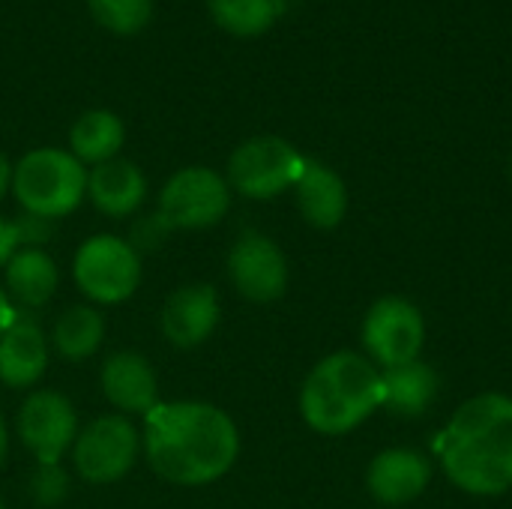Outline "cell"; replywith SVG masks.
Instances as JSON below:
<instances>
[{
	"instance_id": "cell-1",
	"label": "cell",
	"mask_w": 512,
	"mask_h": 509,
	"mask_svg": "<svg viewBox=\"0 0 512 509\" xmlns=\"http://www.w3.org/2000/svg\"><path fill=\"white\" fill-rule=\"evenodd\" d=\"M141 450L165 483L201 489L222 480L240 459V429L219 405L159 402L144 417Z\"/></svg>"
},
{
	"instance_id": "cell-2",
	"label": "cell",
	"mask_w": 512,
	"mask_h": 509,
	"mask_svg": "<svg viewBox=\"0 0 512 509\" xmlns=\"http://www.w3.org/2000/svg\"><path fill=\"white\" fill-rule=\"evenodd\" d=\"M438 459L447 480L474 498L512 489V396L480 393L456 408L441 432Z\"/></svg>"
},
{
	"instance_id": "cell-3",
	"label": "cell",
	"mask_w": 512,
	"mask_h": 509,
	"mask_svg": "<svg viewBox=\"0 0 512 509\" xmlns=\"http://www.w3.org/2000/svg\"><path fill=\"white\" fill-rule=\"evenodd\" d=\"M378 408H384V375L357 351L327 354L312 366L300 387L303 423L327 438L354 432Z\"/></svg>"
},
{
	"instance_id": "cell-4",
	"label": "cell",
	"mask_w": 512,
	"mask_h": 509,
	"mask_svg": "<svg viewBox=\"0 0 512 509\" xmlns=\"http://www.w3.org/2000/svg\"><path fill=\"white\" fill-rule=\"evenodd\" d=\"M12 195L24 213L57 222L87 198V165L63 147H36L12 165Z\"/></svg>"
},
{
	"instance_id": "cell-5",
	"label": "cell",
	"mask_w": 512,
	"mask_h": 509,
	"mask_svg": "<svg viewBox=\"0 0 512 509\" xmlns=\"http://www.w3.org/2000/svg\"><path fill=\"white\" fill-rule=\"evenodd\" d=\"M72 279L93 306H117L138 291L144 264L126 237L93 234L75 249Z\"/></svg>"
},
{
	"instance_id": "cell-6",
	"label": "cell",
	"mask_w": 512,
	"mask_h": 509,
	"mask_svg": "<svg viewBox=\"0 0 512 509\" xmlns=\"http://www.w3.org/2000/svg\"><path fill=\"white\" fill-rule=\"evenodd\" d=\"M306 168V156L279 135H255L246 138L228 156L225 180L231 192L249 201H270L300 180Z\"/></svg>"
},
{
	"instance_id": "cell-7",
	"label": "cell",
	"mask_w": 512,
	"mask_h": 509,
	"mask_svg": "<svg viewBox=\"0 0 512 509\" xmlns=\"http://www.w3.org/2000/svg\"><path fill=\"white\" fill-rule=\"evenodd\" d=\"M141 456V432L123 414H102L78 429L72 444L75 474L90 486L120 483Z\"/></svg>"
},
{
	"instance_id": "cell-8",
	"label": "cell",
	"mask_w": 512,
	"mask_h": 509,
	"mask_svg": "<svg viewBox=\"0 0 512 509\" xmlns=\"http://www.w3.org/2000/svg\"><path fill=\"white\" fill-rule=\"evenodd\" d=\"M174 231H204L219 225L231 210V186L225 174L207 165H189L168 177L156 207Z\"/></svg>"
},
{
	"instance_id": "cell-9",
	"label": "cell",
	"mask_w": 512,
	"mask_h": 509,
	"mask_svg": "<svg viewBox=\"0 0 512 509\" xmlns=\"http://www.w3.org/2000/svg\"><path fill=\"white\" fill-rule=\"evenodd\" d=\"M360 339L366 348V357L378 369H396L405 363L420 360L426 345V321L423 312L396 294H387L375 300L363 318Z\"/></svg>"
},
{
	"instance_id": "cell-10",
	"label": "cell",
	"mask_w": 512,
	"mask_h": 509,
	"mask_svg": "<svg viewBox=\"0 0 512 509\" xmlns=\"http://www.w3.org/2000/svg\"><path fill=\"white\" fill-rule=\"evenodd\" d=\"M15 432L39 465L60 462L78 438V414L57 390H33L15 420Z\"/></svg>"
},
{
	"instance_id": "cell-11",
	"label": "cell",
	"mask_w": 512,
	"mask_h": 509,
	"mask_svg": "<svg viewBox=\"0 0 512 509\" xmlns=\"http://www.w3.org/2000/svg\"><path fill=\"white\" fill-rule=\"evenodd\" d=\"M228 279L249 303H276L288 291V258L273 237L243 231L228 252Z\"/></svg>"
},
{
	"instance_id": "cell-12",
	"label": "cell",
	"mask_w": 512,
	"mask_h": 509,
	"mask_svg": "<svg viewBox=\"0 0 512 509\" xmlns=\"http://www.w3.org/2000/svg\"><path fill=\"white\" fill-rule=\"evenodd\" d=\"M219 294L213 285L207 282H192V285H180L162 306L159 315V327L162 336L174 345V348H198L204 345L216 327H219Z\"/></svg>"
},
{
	"instance_id": "cell-13",
	"label": "cell",
	"mask_w": 512,
	"mask_h": 509,
	"mask_svg": "<svg viewBox=\"0 0 512 509\" xmlns=\"http://www.w3.org/2000/svg\"><path fill=\"white\" fill-rule=\"evenodd\" d=\"M48 360L51 339L42 324L27 312H15L9 327L0 333V384L9 390H30L48 372Z\"/></svg>"
},
{
	"instance_id": "cell-14",
	"label": "cell",
	"mask_w": 512,
	"mask_h": 509,
	"mask_svg": "<svg viewBox=\"0 0 512 509\" xmlns=\"http://www.w3.org/2000/svg\"><path fill=\"white\" fill-rule=\"evenodd\" d=\"M108 405L123 417H147L159 405V378L150 360L138 351H117L99 372Z\"/></svg>"
},
{
	"instance_id": "cell-15",
	"label": "cell",
	"mask_w": 512,
	"mask_h": 509,
	"mask_svg": "<svg viewBox=\"0 0 512 509\" xmlns=\"http://www.w3.org/2000/svg\"><path fill=\"white\" fill-rule=\"evenodd\" d=\"M429 483L432 462L411 447L381 450L366 471V489L384 507H405L417 501L429 489Z\"/></svg>"
},
{
	"instance_id": "cell-16",
	"label": "cell",
	"mask_w": 512,
	"mask_h": 509,
	"mask_svg": "<svg viewBox=\"0 0 512 509\" xmlns=\"http://www.w3.org/2000/svg\"><path fill=\"white\" fill-rule=\"evenodd\" d=\"M87 198L108 219L138 216L147 201V177L135 162L123 156L108 159L87 168Z\"/></svg>"
},
{
	"instance_id": "cell-17",
	"label": "cell",
	"mask_w": 512,
	"mask_h": 509,
	"mask_svg": "<svg viewBox=\"0 0 512 509\" xmlns=\"http://www.w3.org/2000/svg\"><path fill=\"white\" fill-rule=\"evenodd\" d=\"M294 198H297L300 216L318 231H333L348 216V186L324 162L306 159V168L300 180L294 183Z\"/></svg>"
},
{
	"instance_id": "cell-18",
	"label": "cell",
	"mask_w": 512,
	"mask_h": 509,
	"mask_svg": "<svg viewBox=\"0 0 512 509\" xmlns=\"http://www.w3.org/2000/svg\"><path fill=\"white\" fill-rule=\"evenodd\" d=\"M60 285V270L48 249L21 246L3 267V291L15 309L36 312L51 303Z\"/></svg>"
},
{
	"instance_id": "cell-19",
	"label": "cell",
	"mask_w": 512,
	"mask_h": 509,
	"mask_svg": "<svg viewBox=\"0 0 512 509\" xmlns=\"http://www.w3.org/2000/svg\"><path fill=\"white\" fill-rule=\"evenodd\" d=\"M126 144L123 120L108 108H90L69 126V153L81 165H102L117 159Z\"/></svg>"
},
{
	"instance_id": "cell-20",
	"label": "cell",
	"mask_w": 512,
	"mask_h": 509,
	"mask_svg": "<svg viewBox=\"0 0 512 509\" xmlns=\"http://www.w3.org/2000/svg\"><path fill=\"white\" fill-rule=\"evenodd\" d=\"M384 375V408L399 417H420L438 399V375L423 360L381 369Z\"/></svg>"
},
{
	"instance_id": "cell-21",
	"label": "cell",
	"mask_w": 512,
	"mask_h": 509,
	"mask_svg": "<svg viewBox=\"0 0 512 509\" xmlns=\"http://www.w3.org/2000/svg\"><path fill=\"white\" fill-rule=\"evenodd\" d=\"M102 342H105V318L90 303L63 309L51 327V348L69 363L90 360L102 348Z\"/></svg>"
},
{
	"instance_id": "cell-22",
	"label": "cell",
	"mask_w": 512,
	"mask_h": 509,
	"mask_svg": "<svg viewBox=\"0 0 512 509\" xmlns=\"http://www.w3.org/2000/svg\"><path fill=\"white\" fill-rule=\"evenodd\" d=\"M207 12L219 30L237 39H255L279 21L282 0H207Z\"/></svg>"
},
{
	"instance_id": "cell-23",
	"label": "cell",
	"mask_w": 512,
	"mask_h": 509,
	"mask_svg": "<svg viewBox=\"0 0 512 509\" xmlns=\"http://www.w3.org/2000/svg\"><path fill=\"white\" fill-rule=\"evenodd\" d=\"M87 9L117 36H135L153 18V0H87Z\"/></svg>"
},
{
	"instance_id": "cell-24",
	"label": "cell",
	"mask_w": 512,
	"mask_h": 509,
	"mask_svg": "<svg viewBox=\"0 0 512 509\" xmlns=\"http://www.w3.org/2000/svg\"><path fill=\"white\" fill-rule=\"evenodd\" d=\"M30 498L45 509L60 507L69 498V474H66V468L60 462H51V465L36 462V468L30 474Z\"/></svg>"
},
{
	"instance_id": "cell-25",
	"label": "cell",
	"mask_w": 512,
	"mask_h": 509,
	"mask_svg": "<svg viewBox=\"0 0 512 509\" xmlns=\"http://www.w3.org/2000/svg\"><path fill=\"white\" fill-rule=\"evenodd\" d=\"M171 222L159 213V210H153V213H138L135 216V222H132V228H129V243H132V249L144 258V255H150V252H159L165 243H168V237H171Z\"/></svg>"
},
{
	"instance_id": "cell-26",
	"label": "cell",
	"mask_w": 512,
	"mask_h": 509,
	"mask_svg": "<svg viewBox=\"0 0 512 509\" xmlns=\"http://www.w3.org/2000/svg\"><path fill=\"white\" fill-rule=\"evenodd\" d=\"M15 225H18V234H21V246H36V249H42V243L51 237V228H54L51 219L30 216V213L15 219Z\"/></svg>"
},
{
	"instance_id": "cell-27",
	"label": "cell",
	"mask_w": 512,
	"mask_h": 509,
	"mask_svg": "<svg viewBox=\"0 0 512 509\" xmlns=\"http://www.w3.org/2000/svg\"><path fill=\"white\" fill-rule=\"evenodd\" d=\"M21 249V234H18V225L12 219H3L0 216V270L9 264V258Z\"/></svg>"
},
{
	"instance_id": "cell-28",
	"label": "cell",
	"mask_w": 512,
	"mask_h": 509,
	"mask_svg": "<svg viewBox=\"0 0 512 509\" xmlns=\"http://www.w3.org/2000/svg\"><path fill=\"white\" fill-rule=\"evenodd\" d=\"M6 192H12V162H9V156L0 150V201L6 198Z\"/></svg>"
},
{
	"instance_id": "cell-29",
	"label": "cell",
	"mask_w": 512,
	"mask_h": 509,
	"mask_svg": "<svg viewBox=\"0 0 512 509\" xmlns=\"http://www.w3.org/2000/svg\"><path fill=\"white\" fill-rule=\"evenodd\" d=\"M12 318H15V306L9 303V297H6V291H3V285H0V333L9 327Z\"/></svg>"
},
{
	"instance_id": "cell-30",
	"label": "cell",
	"mask_w": 512,
	"mask_h": 509,
	"mask_svg": "<svg viewBox=\"0 0 512 509\" xmlns=\"http://www.w3.org/2000/svg\"><path fill=\"white\" fill-rule=\"evenodd\" d=\"M6 453H9V432H6V423H3V417H0V468H3V462H6Z\"/></svg>"
},
{
	"instance_id": "cell-31",
	"label": "cell",
	"mask_w": 512,
	"mask_h": 509,
	"mask_svg": "<svg viewBox=\"0 0 512 509\" xmlns=\"http://www.w3.org/2000/svg\"><path fill=\"white\" fill-rule=\"evenodd\" d=\"M0 509H6V504H3V501H0Z\"/></svg>"
}]
</instances>
